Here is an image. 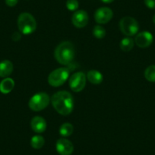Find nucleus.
<instances>
[{
  "label": "nucleus",
  "instance_id": "obj_1",
  "mask_svg": "<svg viewBox=\"0 0 155 155\" xmlns=\"http://www.w3.org/2000/svg\"><path fill=\"white\" fill-rule=\"evenodd\" d=\"M52 104L55 110L62 116L69 115L74 107V100L71 94L65 91L56 92L51 99Z\"/></svg>",
  "mask_w": 155,
  "mask_h": 155
},
{
  "label": "nucleus",
  "instance_id": "obj_2",
  "mask_svg": "<svg viewBox=\"0 0 155 155\" xmlns=\"http://www.w3.org/2000/svg\"><path fill=\"white\" fill-rule=\"evenodd\" d=\"M55 58L59 63L62 65H69L75 56L74 45L69 41L61 43L55 50Z\"/></svg>",
  "mask_w": 155,
  "mask_h": 155
},
{
  "label": "nucleus",
  "instance_id": "obj_3",
  "mask_svg": "<svg viewBox=\"0 0 155 155\" xmlns=\"http://www.w3.org/2000/svg\"><path fill=\"white\" fill-rule=\"evenodd\" d=\"M18 27L23 34H32L37 28V22L31 14L28 12L21 13L18 18Z\"/></svg>",
  "mask_w": 155,
  "mask_h": 155
},
{
  "label": "nucleus",
  "instance_id": "obj_4",
  "mask_svg": "<svg viewBox=\"0 0 155 155\" xmlns=\"http://www.w3.org/2000/svg\"><path fill=\"white\" fill-rule=\"evenodd\" d=\"M70 70L68 68L62 67L54 70L48 77V82L53 87L62 86L69 77Z\"/></svg>",
  "mask_w": 155,
  "mask_h": 155
},
{
  "label": "nucleus",
  "instance_id": "obj_5",
  "mask_svg": "<svg viewBox=\"0 0 155 155\" xmlns=\"http://www.w3.org/2000/svg\"><path fill=\"white\" fill-rule=\"evenodd\" d=\"M120 28L123 34L128 37H132L138 33L139 25L138 21L132 17H124L120 20Z\"/></svg>",
  "mask_w": 155,
  "mask_h": 155
},
{
  "label": "nucleus",
  "instance_id": "obj_6",
  "mask_svg": "<svg viewBox=\"0 0 155 155\" xmlns=\"http://www.w3.org/2000/svg\"><path fill=\"white\" fill-rule=\"evenodd\" d=\"M50 97L47 94L41 92L34 94L29 101V107L34 111H41L44 110L50 104Z\"/></svg>",
  "mask_w": 155,
  "mask_h": 155
},
{
  "label": "nucleus",
  "instance_id": "obj_7",
  "mask_svg": "<svg viewBox=\"0 0 155 155\" xmlns=\"http://www.w3.org/2000/svg\"><path fill=\"white\" fill-rule=\"evenodd\" d=\"M85 74L82 71L74 73L69 78V87L73 91L80 92L84 88L86 84Z\"/></svg>",
  "mask_w": 155,
  "mask_h": 155
},
{
  "label": "nucleus",
  "instance_id": "obj_8",
  "mask_svg": "<svg viewBox=\"0 0 155 155\" xmlns=\"http://www.w3.org/2000/svg\"><path fill=\"white\" fill-rule=\"evenodd\" d=\"M113 15V11L108 7H102L95 12L94 19L98 24H107L112 19Z\"/></svg>",
  "mask_w": 155,
  "mask_h": 155
},
{
  "label": "nucleus",
  "instance_id": "obj_9",
  "mask_svg": "<svg viewBox=\"0 0 155 155\" xmlns=\"http://www.w3.org/2000/svg\"><path fill=\"white\" fill-rule=\"evenodd\" d=\"M88 15L84 10H78L73 14L71 21L74 26L78 28H82L88 23Z\"/></svg>",
  "mask_w": 155,
  "mask_h": 155
},
{
  "label": "nucleus",
  "instance_id": "obj_10",
  "mask_svg": "<svg viewBox=\"0 0 155 155\" xmlns=\"http://www.w3.org/2000/svg\"><path fill=\"white\" fill-rule=\"evenodd\" d=\"M135 42L140 48H147L153 43V36L148 31H143L137 34Z\"/></svg>",
  "mask_w": 155,
  "mask_h": 155
},
{
  "label": "nucleus",
  "instance_id": "obj_11",
  "mask_svg": "<svg viewBox=\"0 0 155 155\" xmlns=\"http://www.w3.org/2000/svg\"><path fill=\"white\" fill-rule=\"evenodd\" d=\"M56 150L60 155H71L74 147L72 143L66 138H59L56 141Z\"/></svg>",
  "mask_w": 155,
  "mask_h": 155
},
{
  "label": "nucleus",
  "instance_id": "obj_12",
  "mask_svg": "<svg viewBox=\"0 0 155 155\" xmlns=\"http://www.w3.org/2000/svg\"><path fill=\"white\" fill-rule=\"evenodd\" d=\"M33 131L37 133H42L47 129V122L41 116H35L32 119L31 123Z\"/></svg>",
  "mask_w": 155,
  "mask_h": 155
},
{
  "label": "nucleus",
  "instance_id": "obj_13",
  "mask_svg": "<svg viewBox=\"0 0 155 155\" xmlns=\"http://www.w3.org/2000/svg\"><path fill=\"white\" fill-rule=\"evenodd\" d=\"M13 71V64L9 60H3L0 62V77L6 78Z\"/></svg>",
  "mask_w": 155,
  "mask_h": 155
},
{
  "label": "nucleus",
  "instance_id": "obj_14",
  "mask_svg": "<svg viewBox=\"0 0 155 155\" xmlns=\"http://www.w3.org/2000/svg\"><path fill=\"white\" fill-rule=\"evenodd\" d=\"M87 78L91 84H100L103 81V74L97 70H91L87 72Z\"/></svg>",
  "mask_w": 155,
  "mask_h": 155
},
{
  "label": "nucleus",
  "instance_id": "obj_15",
  "mask_svg": "<svg viewBox=\"0 0 155 155\" xmlns=\"http://www.w3.org/2000/svg\"><path fill=\"white\" fill-rule=\"evenodd\" d=\"M14 87V80L10 78H6L0 83V92H2V94H8L13 90Z\"/></svg>",
  "mask_w": 155,
  "mask_h": 155
},
{
  "label": "nucleus",
  "instance_id": "obj_16",
  "mask_svg": "<svg viewBox=\"0 0 155 155\" xmlns=\"http://www.w3.org/2000/svg\"><path fill=\"white\" fill-rule=\"evenodd\" d=\"M120 48L123 51L129 52L132 50L134 47V41L131 37H125L120 42Z\"/></svg>",
  "mask_w": 155,
  "mask_h": 155
},
{
  "label": "nucleus",
  "instance_id": "obj_17",
  "mask_svg": "<svg viewBox=\"0 0 155 155\" xmlns=\"http://www.w3.org/2000/svg\"><path fill=\"white\" fill-rule=\"evenodd\" d=\"M44 143H45V140L44 137L41 135H35L32 137L31 140V144L34 149H41L44 145Z\"/></svg>",
  "mask_w": 155,
  "mask_h": 155
},
{
  "label": "nucleus",
  "instance_id": "obj_18",
  "mask_svg": "<svg viewBox=\"0 0 155 155\" xmlns=\"http://www.w3.org/2000/svg\"><path fill=\"white\" fill-rule=\"evenodd\" d=\"M73 126L70 123H64L59 129V134L63 137L70 136L73 133Z\"/></svg>",
  "mask_w": 155,
  "mask_h": 155
},
{
  "label": "nucleus",
  "instance_id": "obj_19",
  "mask_svg": "<svg viewBox=\"0 0 155 155\" xmlns=\"http://www.w3.org/2000/svg\"><path fill=\"white\" fill-rule=\"evenodd\" d=\"M144 77L150 82H155V65H150L144 71Z\"/></svg>",
  "mask_w": 155,
  "mask_h": 155
},
{
  "label": "nucleus",
  "instance_id": "obj_20",
  "mask_svg": "<svg viewBox=\"0 0 155 155\" xmlns=\"http://www.w3.org/2000/svg\"><path fill=\"white\" fill-rule=\"evenodd\" d=\"M93 34L97 38L102 39L106 36V30L102 26L96 25L93 29Z\"/></svg>",
  "mask_w": 155,
  "mask_h": 155
},
{
  "label": "nucleus",
  "instance_id": "obj_21",
  "mask_svg": "<svg viewBox=\"0 0 155 155\" xmlns=\"http://www.w3.org/2000/svg\"><path fill=\"white\" fill-rule=\"evenodd\" d=\"M78 0H67L66 7L69 11H76L78 8Z\"/></svg>",
  "mask_w": 155,
  "mask_h": 155
},
{
  "label": "nucleus",
  "instance_id": "obj_22",
  "mask_svg": "<svg viewBox=\"0 0 155 155\" xmlns=\"http://www.w3.org/2000/svg\"><path fill=\"white\" fill-rule=\"evenodd\" d=\"M144 2L147 8H150V9L155 8V0H144Z\"/></svg>",
  "mask_w": 155,
  "mask_h": 155
},
{
  "label": "nucleus",
  "instance_id": "obj_23",
  "mask_svg": "<svg viewBox=\"0 0 155 155\" xmlns=\"http://www.w3.org/2000/svg\"><path fill=\"white\" fill-rule=\"evenodd\" d=\"M18 0H5V3L8 6L14 7L17 5Z\"/></svg>",
  "mask_w": 155,
  "mask_h": 155
},
{
  "label": "nucleus",
  "instance_id": "obj_24",
  "mask_svg": "<svg viewBox=\"0 0 155 155\" xmlns=\"http://www.w3.org/2000/svg\"><path fill=\"white\" fill-rule=\"evenodd\" d=\"M103 2H104V3H111V2H113L114 0H101Z\"/></svg>",
  "mask_w": 155,
  "mask_h": 155
},
{
  "label": "nucleus",
  "instance_id": "obj_25",
  "mask_svg": "<svg viewBox=\"0 0 155 155\" xmlns=\"http://www.w3.org/2000/svg\"><path fill=\"white\" fill-rule=\"evenodd\" d=\"M153 22L155 24V15L153 16Z\"/></svg>",
  "mask_w": 155,
  "mask_h": 155
}]
</instances>
